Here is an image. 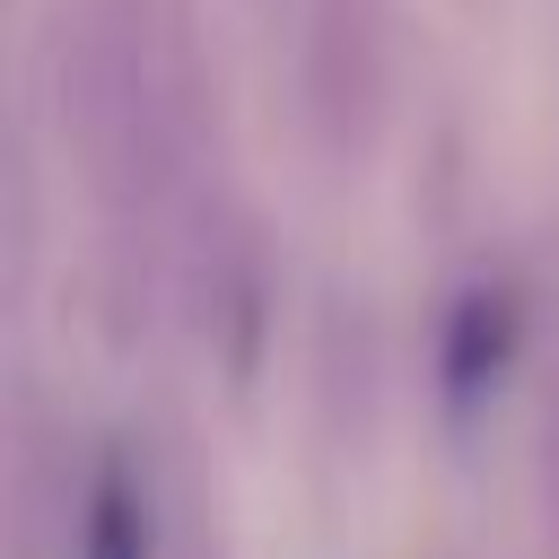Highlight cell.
Returning <instances> with one entry per match:
<instances>
[{"label":"cell","instance_id":"6da1fadb","mask_svg":"<svg viewBox=\"0 0 559 559\" xmlns=\"http://www.w3.org/2000/svg\"><path fill=\"white\" fill-rule=\"evenodd\" d=\"M271 35V70H288V96L314 131L367 140L384 122L402 44H393V0H253Z\"/></svg>","mask_w":559,"mask_h":559},{"label":"cell","instance_id":"7a4b0ae2","mask_svg":"<svg viewBox=\"0 0 559 559\" xmlns=\"http://www.w3.org/2000/svg\"><path fill=\"white\" fill-rule=\"evenodd\" d=\"M507 341H515V306H507V297H463L454 341H445V393H454V402H472L480 384H498Z\"/></svg>","mask_w":559,"mask_h":559},{"label":"cell","instance_id":"3957f363","mask_svg":"<svg viewBox=\"0 0 559 559\" xmlns=\"http://www.w3.org/2000/svg\"><path fill=\"white\" fill-rule=\"evenodd\" d=\"M87 559H148V507L131 489L122 463H105L96 480V507H87Z\"/></svg>","mask_w":559,"mask_h":559}]
</instances>
